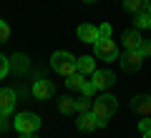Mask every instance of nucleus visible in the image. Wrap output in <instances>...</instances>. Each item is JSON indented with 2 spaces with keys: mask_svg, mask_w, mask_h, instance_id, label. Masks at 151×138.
<instances>
[{
  "mask_svg": "<svg viewBox=\"0 0 151 138\" xmlns=\"http://www.w3.org/2000/svg\"><path fill=\"white\" fill-rule=\"evenodd\" d=\"M116 108H119V101H116V96H111V93H103V96H98L96 101L91 103V111H93V116H96V121H98V128L108 126V121L113 118Z\"/></svg>",
  "mask_w": 151,
  "mask_h": 138,
  "instance_id": "obj_1",
  "label": "nucleus"
},
{
  "mask_svg": "<svg viewBox=\"0 0 151 138\" xmlns=\"http://www.w3.org/2000/svg\"><path fill=\"white\" fill-rule=\"evenodd\" d=\"M76 65H78V58L70 55L68 50H58V53L50 55V68H53L58 75H63V78H68V75H73L76 70H78Z\"/></svg>",
  "mask_w": 151,
  "mask_h": 138,
  "instance_id": "obj_2",
  "label": "nucleus"
},
{
  "mask_svg": "<svg viewBox=\"0 0 151 138\" xmlns=\"http://www.w3.org/2000/svg\"><path fill=\"white\" fill-rule=\"evenodd\" d=\"M93 55H96V60H106V63L116 60V58H119L116 43H113L111 38H98V40L93 43Z\"/></svg>",
  "mask_w": 151,
  "mask_h": 138,
  "instance_id": "obj_3",
  "label": "nucleus"
},
{
  "mask_svg": "<svg viewBox=\"0 0 151 138\" xmlns=\"http://www.w3.org/2000/svg\"><path fill=\"white\" fill-rule=\"evenodd\" d=\"M13 126H15L18 133H35L38 128H40V118H38L35 113H18L15 121H13Z\"/></svg>",
  "mask_w": 151,
  "mask_h": 138,
  "instance_id": "obj_4",
  "label": "nucleus"
},
{
  "mask_svg": "<svg viewBox=\"0 0 151 138\" xmlns=\"http://www.w3.org/2000/svg\"><path fill=\"white\" fill-rule=\"evenodd\" d=\"M18 103L15 88H0V116H10Z\"/></svg>",
  "mask_w": 151,
  "mask_h": 138,
  "instance_id": "obj_5",
  "label": "nucleus"
},
{
  "mask_svg": "<svg viewBox=\"0 0 151 138\" xmlns=\"http://www.w3.org/2000/svg\"><path fill=\"white\" fill-rule=\"evenodd\" d=\"M141 63H144L141 50H124V55H121V68H124V70L136 73V70L141 68Z\"/></svg>",
  "mask_w": 151,
  "mask_h": 138,
  "instance_id": "obj_6",
  "label": "nucleus"
},
{
  "mask_svg": "<svg viewBox=\"0 0 151 138\" xmlns=\"http://www.w3.org/2000/svg\"><path fill=\"white\" fill-rule=\"evenodd\" d=\"M53 83L50 80H45V78H38L35 83H33V96L38 98V101H48L50 96H53Z\"/></svg>",
  "mask_w": 151,
  "mask_h": 138,
  "instance_id": "obj_7",
  "label": "nucleus"
},
{
  "mask_svg": "<svg viewBox=\"0 0 151 138\" xmlns=\"http://www.w3.org/2000/svg\"><path fill=\"white\" fill-rule=\"evenodd\" d=\"M91 80H93V85H96L98 90H106V88H111V85L116 83V75H113L111 70H96V73L91 75Z\"/></svg>",
  "mask_w": 151,
  "mask_h": 138,
  "instance_id": "obj_8",
  "label": "nucleus"
},
{
  "mask_svg": "<svg viewBox=\"0 0 151 138\" xmlns=\"http://www.w3.org/2000/svg\"><path fill=\"white\" fill-rule=\"evenodd\" d=\"M76 126H78V131L91 133V131H96V128H98V121H96V116H93V111H88V113H78Z\"/></svg>",
  "mask_w": 151,
  "mask_h": 138,
  "instance_id": "obj_9",
  "label": "nucleus"
},
{
  "mask_svg": "<svg viewBox=\"0 0 151 138\" xmlns=\"http://www.w3.org/2000/svg\"><path fill=\"white\" fill-rule=\"evenodd\" d=\"M121 40H124V48H126V50H139L141 43H144V38H141L139 28H136V30H124Z\"/></svg>",
  "mask_w": 151,
  "mask_h": 138,
  "instance_id": "obj_10",
  "label": "nucleus"
},
{
  "mask_svg": "<svg viewBox=\"0 0 151 138\" xmlns=\"http://www.w3.org/2000/svg\"><path fill=\"white\" fill-rule=\"evenodd\" d=\"M131 108H134L141 118H144V116H151V98H149V96H134Z\"/></svg>",
  "mask_w": 151,
  "mask_h": 138,
  "instance_id": "obj_11",
  "label": "nucleus"
},
{
  "mask_svg": "<svg viewBox=\"0 0 151 138\" xmlns=\"http://www.w3.org/2000/svg\"><path fill=\"white\" fill-rule=\"evenodd\" d=\"M78 38H81L83 43H96L98 38H101V33H98V28H93V25H88V23H83V25H78Z\"/></svg>",
  "mask_w": 151,
  "mask_h": 138,
  "instance_id": "obj_12",
  "label": "nucleus"
},
{
  "mask_svg": "<svg viewBox=\"0 0 151 138\" xmlns=\"http://www.w3.org/2000/svg\"><path fill=\"white\" fill-rule=\"evenodd\" d=\"M28 65H30V58L28 55H23V53H15L10 58V73H18V75H23L28 70Z\"/></svg>",
  "mask_w": 151,
  "mask_h": 138,
  "instance_id": "obj_13",
  "label": "nucleus"
},
{
  "mask_svg": "<svg viewBox=\"0 0 151 138\" xmlns=\"http://www.w3.org/2000/svg\"><path fill=\"white\" fill-rule=\"evenodd\" d=\"M78 73L83 75H93L96 73V55H83V58H78Z\"/></svg>",
  "mask_w": 151,
  "mask_h": 138,
  "instance_id": "obj_14",
  "label": "nucleus"
},
{
  "mask_svg": "<svg viewBox=\"0 0 151 138\" xmlns=\"http://www.w3.org/2000/svg\"><path fill=\"white\" fill-rule=\"evenodd\" d=\"M149 8V0H124V10L126 13H141V10H146Z\"/></svg>",
  "mask_w": 151,
  "mask_h": 138,
  "instance_id": "obj_15",
  "label": "nucleus"
},
{
  "mask_svg": "<svg viewBox=\"0 0 151 138\" xmlns=\"http://www.w3.org/2000/svg\"><path fill=\"white\" fill-rule=\"evenodd\" d=\"M83 83H86V75L78 73V70H76L73 75H68V78H65V85H68L70 90H81V88H83Z\"/></svg>",
  "mask_w": 151,
  "mask_h": 138,
  "instance_id": "obj_16",
  "label": "nucleus"
},
{
  "mask_svg": "<svg viewBox=\"0 0 151 138\" xmlns=\"http://www.w3.org/2000/svg\"><path fill=\"white\" fill-rule=\"evenodd\" d=\"M136 28H139V30H141V28H146V30H151V15H149V13H146V10H141V13H136Z\"/></svg>",
  "mask_w": 151,
  "mask_h": 138,
  "instance_id": "obj_17",
  "label": "nucleus"
},
{
  "mask_svg": "<svg viewBox=\"0 0 151 138\" xmlns=\"http://www.w3.org/2000/svg\"><path fill=\"white\" fill-rule=\"evenodd\" d=\"M58 108H60V113H65V116H68V113H73L76 111V101L73 98H60V103H58Z\"/></svg>",
  "mask_w": 151,
  "mask_h": 138,
  "instance_id": "obj_18",
  "label": "nucleus"
},
{
  "mask_svg": "<svg viewBox=\"0 0 151 138\" xmlns=\"http://www.w3.org/2000/svg\"><path fill=\"white\" fill-rule=\"evenodd\" d=\"M8 73H10V58H5L0 53V78H5Z\"/></svg>",
  "mask_w": 151,
  "mask_h": 138,
  "instance_id": "obj_19",
  "label": "nucleus"
},
{
  "mask_svg": "<svg viewBox=\"0 0 151 138\" xmlns=\"http://www.w3.org/2000/svg\"><path fill=\"white\" fill-rule=\"evenodd\" d=\"M76 111H78V113H88V111H91V101L83 96L81 101H76Z\"/></svg>",
  "mask_w": 151,
  "mask_h": 138,
  "instance_id": "obj_20",
  "label": "nucleus"
},
{
  "mask_svg": "<svg viewBox=\"0 0 151 138\" xmlns=\"http://www.w3.org/2000/svg\"><path fill=\"white\" fill-rule=\"evenodd\" d=\"M96 85H93V80H86V83H83V88H81V93H83V96H86V98H91L93 96V93H96Z\"/></svg>",
  "mask_w": 151,
  "mask_h": 138,
  "instance_id": "obj_21",
  "label": "nucleus"
},
{
  "mask_svg": "<svg viewBox=\"0 0 151 138\" xmlns=\"http://www.w3.org/2000/svg\"><path fill=\"white\" fill-rule=\"evenodd\" d=\"M8 38H10V25L5 20H0V43H5Z\"/></svg>",
  "mask_w": 151,
  "mask_h": 138,
  "instance_id": "obj_22",
  "label": "nucleus"
},
{
  "mask_svg": "<svg viewBox=\"0 0 151 138\" xmlns=\"http://www.w3.org/2000/svg\"><path fill=\"white\" fill-rule=\"evenodd\" d=\"M139 131H141V133L151 131V118H149V116H144V118H141V121H139Z\"/></svg>",
  "mask_w": 151,
  "mask_h": 138,
  "instance_id": "obj_23",
  "label": "nucleus"
},
{
  "mask_svg": "<svg viewBox=\"0 0 151 138\" xmlns=\"http://www.w3.org/2000/svg\"><path fill=\"white\" fill-rule=\"evenodd\" d=\"M98 33H101V38H111V33H113V28L108 25V23H103V25H98Z\"/></svg>",
  "mask_w": 151,
  "mask_h": 138,
  "instance_id": "obj_24",
  "label": "nucleus"
},
{
  "mask_svg": "<svg viewBox=\"0 0 151 138\" xmlns=\"http://www.w3.org/2000/svg\"><path fill=\"white\" fill-rule=\"evenodd\" d=\"M139 50H141V55H144V58H149V55H151V40H144Z\"/></svg>",
  "mask_w": 151,
  "mask_h": 138,
  "instance_id": "obj_25",
  "label": "nucleus"
},
{
  "mask_svg": "<svg viewBox=\"0 0 151 138\" xmlns=\"http://www.w3.org/2000/svg\"><path fill=\"white\" fill-rule=\"evenodd\" d=\"M8 126H10V123H8V116H0V133L8 131Z\"/></svg>",
  "mask_w": 151,
  "mask_h": 138,
  "instance_id": "obj_26",
  "label": "nucleus"
},
{
  "mask_svg": "<svg viewBox=\"0 0 151 138\" xmlns=\"http://www.w3.org/2000/svg\"><path fill=\"white\" fill-rule=\"evenodd\" d=\"M18 138H38V136H35V133H20Z\"/></svg>",
  "mask_w": 151,
  "mask_h": 138,
  "instance_id": "obj_27",
  "label": "nucleus"
},
{
  "mask_svg": "<svg viewBox=\"0 0 151 138\" xmlns=\"http://www.w3.org/2000/svg\"><path fill=\"white\" fill-rule=\"evenodd\" d=\"M146 13H149V15H151V0H149V8H146Z\"/></svg>",
  "mask_w": 151,
  "mask_h": 138,
  "instance_id": "obj_28",
  "label": "nucleus"
},
{
  "mask_svg": "<svg viewBox=\"0 0 151 138\" xmlns=\"http://www.w3.org/2000/svg\"><path fill=\"white\" fill-rule=\"evenodd\" d=\"M144 138H151V131H146V133H144Z\"/></svg>",
  "mask_w": 151,
  "mask_h": 138,
  "instance_id": "obj_29",
  "label": "nucleus"
},
{
  "mask_svg": "<svg viewBox=\"0 0 151 138\" xmlns=\"http://www.w3.org/2000/svg\"><path fill=\"white\" fill-rule=\"evenodd\" d=\"M86 3H96V0H86Z\"/></svg>",
  "mask_w": 151,
  "mask_h": 138,
  "instance_id": "obj_30",
  "label": "nucleus"
}]
</instances>
